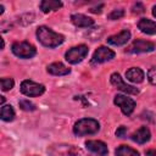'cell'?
<instances>
[{"instance_id":"obj_12","label":"cell","mask_w":156,"mask_h":156,"mask_svg":"<svg viewBox=\"0 0 156 156\" xmlns=\"http://www.w3.org/2000/svg\"><path fill=\"white\" fill-rule=\"evenodd\" d=\"M130 39V32L128 29H124L122 32H119L118 34H115V35H110L106 40H107V44L110 45H113V46H121V45H124L129 41Z\"/></svg>"},{"instance_id":"obj_11","label":"cell","mask_w":156,"mask_h":156,"mask_svg":"<svg viewBox=\"0 0 156 156\" xmlns=\"http://www.w3.org/2000/svg\"><path fill=\"white\" fill-rule=\"evenodd\" d=\"M85 147L88 151H90L98 156H105L108 152L107 145L101 140H88V141H85Z\"/></svg>"},{"instance_id":"obj_4","label":"cell","mask_w":156,"mask_h":156,"mask_svg":"<svg viewBox=\"0 0 156 156\" xmlns=\"http://www.w3.org/2000/svg\"><path fill=\"white\" fill-rule=\"evenodd\" d=\"M11 50L13 55L20 58H32L37 54V49L28 41H16L12 44Z\"/></svg>"},{"instance_id":"obj_3","label":"cell","mask_w":156,"mask_h":156,"mask_svg":"<svg viewBox=\"0 0 156 156\" xmlns=\"http://www.w3.org/2000/svg\"><path fill=\"white\" fill-rule=\"evenodd\" d=\"M49 156H80V150L69 144H54L48 147Z\"/></svg>"},{"instance_id":"obj_7","label":"cell","mask_w":156,"mask_h":156,"mask_svg":"<svg viewBox=\"0 0 156 156\" xmlns=\"http://www.w3.org/2000/svg\"><path fill=\"white\" fill-rule=\"evenodd\" d=\"M110 82H111V84H112L116 89H118V90H121V91H123V93H126V94H129V95H136V94H139V89L135 88V87H133V85L127 84V83L123 80V78L121 77V74L117 73V72H115V73L111 74Z\"/></svg>"},{"instance_id":"obj_21","label":"cell","mask_w":156,"mask_h":156,"mask_svg":"<svg viewBox=\"0 0 156 156\" xmlns=\"http://www.w3.org/2000/svg\"><path fill=\"white\" fill-rule=\"evenodd\" d=\"M18 106H20V108L23 110V111H35V110H37V106H35L32 101H29V100H27V99L20 100V101H18Z\"/></svg>"},{"instance_id":"obj_29","label":"cell","mask_w":156,"mask_h":156,"mask_svg":"<svg viewBox=\"0 0 156 156\" xmlns=\"http://www.w3.org/2000/svg\"><path fill=\"white\" fill-rule=\"evenodd\" d=\"M152 16H154V17L156 18V5H155V6L152 7Z\"/></svg>"},{"instance_id":"obj_31","label":"cell","mask_w":156,"mask_h":156,"mask_svg":"<svg viewBox=\"0 0 156 156\" xmlns=\"http://www.w3.org/2000/svg\"><path fill=\"white\" fill-rule=\"evenodd\" d=\"M1 98V106H4V102H5V98L4 96H0Z\"/></svg>"},{"instance_id":"obj_25","label":"cell","mask_w":156,"mask_h":156,"mask_svg":"<svg viewBox=\"0 0 156 156\" xmlns=\"http://www.w3.org/2000/svg\"><path fill=\"white\" fill-rule=\"evenodd\" d=\"M144 11H145V9H144V5L141 2H136L132 7V12L133 13H143Z\"/></svg>"},{"instance_id":"obj_1","label":"cell","mask_w":156,"mask_h":156,"mask_svg":"<svg viewBox=\"0 0 156 156\" xmlns=\"http://www.w3.org/2000/svg\"><path fill=\"white\" fill-rule=\"evenodd\" d=\"M37 38L39 40V43L49 49H54L57 48L58 45H61L65 41V37L60 33L54 32L51 28L46 27V26H39L37 28Z\"/></svg>"},{"instance_id":"obj_5","label":"cell","mask_w":156,"mask_h":156,"mask_svg":"<svg viewBox=\"0 0 156 156\" xmlns=\"http://www.w3.org/2000/svg\"><path fill=\"white\" fill-rule=\"evenodd\" d=\"M88 52H89L88 46L84 45V44H80V45H77V46H73V48L68 49L65 54V58L68 63L77 65L87 57Z\"/></svg>"},{"instance_id":"obj_30","label":"cell","mask_w":156,"mask_h":156,"mask_svg":"<svg viewBox=\"0 0 156 156\" xmlns=\"http://www.w3.org/2000/svg\"><path fill=\"white\" fill-rule=\"evenodd\" d=\"M4 13V5H0V15Z\"/></svg>"},{"instance_id":"obj_14","label":"cell","mask_w":156,"mask_h":156,"mask_svg":"<svg viewBox=\"0 0 156 156\" xmlns=\"http://www.w3.org/2000/svg\"><path fill=\"white\" fill-rule=\"evenodd\" d=\"M71 21L76 27L79 28H88L94 24V20L83 15V13H74L71 16Z\"/></svg>"},{"instance_id":"obj_15","label":"cell","mask_w":156,"mask_h":156,"mask_svg":"<svg viewBox=\"0 0 156 156\" xmlns=\"http://www.w3.org/2000/svg\"><path fill=\"white\" fill-rule=\"evenodd\" d=\"M150 136H151V133H150L149 128L145 127V126H143V127H140L138 130H135L130 135V139L133 141L138 143V144H145L146 141L150 140Z\"/></svg>"},{"instance_id":"obj_9","label":"cell","mask_w":156,"mask_h":156,"mask_svg":"<svg viewBox=\"0 0 156 156\" xmlns=\"http://www.w3.org/2000/svg\"><path fill=\"white\" fill-rule=\"evenodd\" d=\"M113 104L116 106H118L121 108V111L123 112V115L126 116H130L135 108V101L130 98H128L127 95H122V94H117L113 99Z\"/></svg>"},{"instance_id":"obj_16","label":"cell","mask_w":156,"mask_h":156,"mask_svg":"<svg viewBox=\"0 0 156 156\" xmlns=\"http://www.w3.org/2000/svg\"><path fill=\"white\" fill-rule=\"evenodd\" d=\"M126 78L132 83H141L145 78V73L139 67H132L126 72Z\"/></svg>"},{"instance_id":"obj_10","label":"cell","mask_w":156,"mask_h":156,"mask_svg":"<svg viewBox=\"0 0 156 156\" xmlns=\"http://www.w3.org/2000/svg\"><path fill=\"white\" fill-rule=\"evenodd\" d=\"M115 51L108 49L107 46H99L91 58V63H104L106 61H110L115 57Z\"/></svg>"},{"instance_id":"obj_26","label":"cell","mask_w":156,"mask_h":156,"mask_svg":"<svg viewBox=\"0 0 156 156\" xmlns=\"http://www.w3.org/2000/svg\"><path fill=\"white\" fill-rule=\"evenodd\" d=\"M115 134H116L117 138H123V136H126V134H127V128H126L124 126H121V127L117 128V130H116Z\"/></svg>"},{"instance_id":"obj_20","label":"cell","mask_w":156,"mask_h":156,"mask_svg":"<svg viewBox=\"0 0 156 156\" xmlns=\"http://www.w3.org/2000/svg\"><path fill=\"white\" fill-rule=\"evenodd\" d=\"M115 154H116V156H140L136 150L132 149L128 145H119L115 150Z\"/></svg>"},{"instance_id":"obj_23","label":"cell","mask_w":156,"mask_h":156,"mask_svg":"<svg viewBox=\"0 0 156 156\" xmlns=\"http://www.w3.org/2000/svg\"><path fill=\"white\" fill-rule=\"evenodd\" d=\"M124 16V10L122 9H116V10H112L108 15H107V18L110 21H116V20H119Z\"/></svg>"},{"instance_id":"obj_6","label":"cell","mask_w":156,"mask_h":156,"mask_svg":"<svg viewBox=\"0 0 156 156\" xmlns=\"http://www.w3.org/2000/svg\"><path fill=\"white\" fill-rule=\"evenodd\" d=\"M21 93L26 96H29V98H33V96H39L41 94H44L45 91V87L43 84H39L37 82H33V80H29V79H26L21 83V88H20Z\"/></svg>"},{"instance_id":"obj_28","label":"cell","mask_w":156,"mask_h":156,"mask_svg":"<svg viewBox=\"0 0 156 156\" xmlns=\"http://www.w3.org/2000/svg\"><path fill=\"white\" fill-rule=\"evenodd\" d=\"M145 155H146V156H156V149L146 150V151H145Z\"/></svg>"},{"instance_id":"obj_19","label":"cell","mask_w":156,"mask_h":156,"mask_svg":"<svg viewBox=\"0 0 156 156\" xmlns=\"http://www.w3.org/2000/svg\"><path fill=\"white\" fill-rule=\"evenodd\" d=\"M0 117L5 122L13 121V118H15V110H13V107L11 105H4V106H1Z\"/></svg>"},{"instance_id":"obj_24","label":"cell","mask_w":156,"mask_h":156,"mask_svg":"<svg viewBox=\"0 0 156 156\" xmlns=\"http://www.w3.org/2000/svg\"><path fill=\"white\" fill-rule=\"evenodd\" d=\"M147 79L152 85H156V67H151L147 71Z\"/></svg>"},{"instance_id":"obj_22","label":"cell","mask_w":156,"mask_h":156,"mask_svg":"<svg viewBox=\"0 0 156 156\" xmlns=\"http://www.w3.org/2000/svg\"><path fill=\"white\" fill-rule=\"evenodd\" d=\"M15 85V82L12 78H9V77H4L1 78V90L2 91H7V90H11Z\"/></svg>"},{"instance_id":"obj_27","label":"cell","mask_w":156,"mask_h":156,"mask_svg":"<svg viewBox=\"0 0 156 156\" xmlns=\"http://www.w3.org/2000/svg\"><path fill=\"white\" fill-rule=\"evenodd\" d=\"M102 7H104V4H100V5L96 6V7H91V9H89V11L93 12V13H100Z\"/></svg>"},{"instance_id":"obj_2","label":"cell","mask_w":156,"mask_h":156,"mask_svg":"<svg viewBox=\"0 0 156 156\" xmlns=\"http://www.w3.org/2000/svg\"><path fill=\"white\" fill-rule=\"evenodd\" d=\"M100 129V123L95 118H80L73 126V133L77 136L91 135L98 133Z\"/></svg>"},{"instance_id":"obj_17","label":"cell","mask_w":156,"mask_h":156,"mask_svg":"<svg viewBox=\"0 0 156 156\" xmlns=\"http://www.w3.org/2000/svg\"><path fill=\"white\" fill-rule=\"evenodd\" d=\"M46 71H48V73H50L52 76H66V74H68L71 72V69L67 66H65L62 62H52V63H50L48 66Z\"/></svg>"},{"instance_id":"obj_8","label":"cell","mask_w":156,"mask_h":156,"mask_svg":"<svg viewBox=\"0 0 156 156\" xmlns=\"http://www.w3.org/2000/svg\"><path fill=\"white\" fill-rule=\"evenodd\" d=\"M154 50H155V44L152 41L144 40V39H136L126 49V52L141 54V52H151Z\"/></svg>"},{"instance_id":"obj_13","label":"cell","mask_w":156,"mask_h":156,"mask_svg":"<svg viewBox=\"0 0 156 156\" xmlns=\"http://www.w3.org/2000/svg\"><path fill=\"white\" fill-rule=\"evenodd\" d=\"M138 28L140 29V32H143L144 34L147 35H154L156 34V22L149 18H140L138 21Z\"/></svg>"},{"instance_id":"obj_18","label":"cell","mask_w":156,"mask_h":156,"mask_svg":"<svg viewBox=\"0 0 156 156\" xmlns=\"http://www.w3.org/2000/svg\"><path fill=\"white\" fill-rule=\"evenodd\" d=\"M39 7L43 12L48 13L50 11H56L58 9L62 7V2L61 1H57V0H43L40 4H39Z\"/></svg>"}]
</instances>
